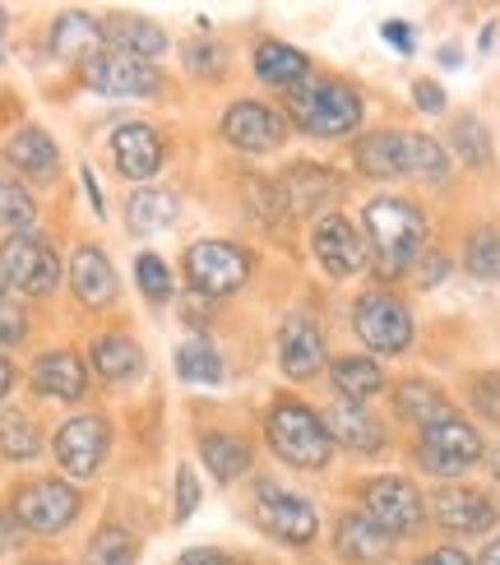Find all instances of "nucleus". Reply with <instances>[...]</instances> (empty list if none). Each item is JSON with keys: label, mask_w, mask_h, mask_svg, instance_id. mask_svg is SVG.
<instances>
[{"label": "nucleus", "mask_w": 500, "mask_h": 565, "mask_svg": "<svg viewBox=\"0 0 500 565\" xmlns=\"http://www.w3.org/2000/svg\"><path fill=\"white\" fill-rule=\"evenodd\" d=\"M6 288H10V282H6V274H0V301H6Z\"/></svg>", "instance_id": "obj_56"}, {"label": "nucleus", "mask_w": 500, "mask_h": 565, "mask_svg": "<svg viewBox=\"0 0 500 565\" xmlns=\"http://www.w3.org/2000/svg\"><path fill=\"white\" fill-rule=\"evenodd\" d=\"M292 121L316 139H339L362 126V98L339 79H306L288 93Z\"/></svg>", "instance_id": "obj_4"}, {"label": "nucleus", "mask_w": 500, "mask_h": 565, "mask_svg": "<svg viewBox=\"0 0 500 565\" xmlns=\"http://www.w3.org/2000/svg\"><path fill=\"white\" fill-rule=\"evenodd\" d=\"M413 98H417V107H422L426 116H440V111H445V88H440L436 79H417V84H413Z\"/></svg>", "instance_id": "obj_43"}, {"label": "nucleus", "mask_w": 500, "mask_h": 565, "mask_svg": "<svg viewBox=\"0 0 500 565\" xmlns=\"http://www.w3.org/2000/svg\"><path fill=\"white\" fill-rule=\"evenodd\" d=\"M10 390H14V366H10L6 352H0V398H6Z\"/></svg>", "instance_id": "obj_51"}, {"label": "nucleus", "mask_w": 500, "mask_h": 565, "mask_svg": "<svg viewBox=\"0 0 500 565\" xmlns=\"http://www.w3.org/2000/svg\"><path fill=\"white\" fill-rule=\"evenodd\" d=\"M177 565H236V561L227 552H219V547H190V552L177 556Z\"/></svg>", "instance_id": "obj_44"}, {"label": "nucleus", "mask_w": 500, "mask_h": 565, "mask_svg": "<svg viewBox=\"0 0 500 565\" xmlns=\"http://www.w3.org/2000/svg\"><path fill=\"white\" fill-rule=\"evenodd\" d=\"M177 214H181L177 195L172 191H153V185H145V191H135L126 200V223H130L135 237H153V232H167V227L177 223Z\"/></svg>", "instance_id": "obj_28"}, {"label": "nucleus", "mask_w": 500, "mask_h": 565, "mask_svg": "<svg viewBox=\"0 0 500 565\" xmlns=\"http://www.w3.org/2000/svg\"><path fill=\"white\" fill-rule=\"evenodd\" d=\"M111 158H116V172L130 177V181H153L162 168V139L153 126L145 121H130L111 135Z\"/></svg>", "instance_id": "obj_19"}, {"label": "nucleus", "mask_w": 500, "mask_h": 565, "mask_svg": "<svg viewBox=\"0 0 500 565\" xmlns=\"http://www.w3.org/2000/svg\"><path fill=\"white\" fill-rule=\"evenodd\" d=\"M0 33H6V14H0Z\"/></svg>", "instance_id": "obj_57"}, {"label": "nucleus", "mask_w": 500, "mask_h": 565, "mask_svg": "<svg viewBox=\"0 0 500 565\" xmlns=\"http://www.w3.org/2000/svg\"><path fill=\"white\" fill-rule=\"evenodd\" d=\"M380 33H385V42H390V46H398L403 56H413V29H408V23L390 19V23H385V29H380Z\"/></svg>", "instance_id": "obj_45"}, {"label": "nucleus", "mask_w": 500, "mask_h": 565, "mask_svg": "<svg viewBox=\"0 0 500 565\" xmlns=\"http://www.w3.org/2000/svg\"><path fill=\"white\" fill-rule=\"evenodd\" d=\"M394 404H398L403 417H413L417 427H432V422H440V417L455 413V408H449V398H445L436 385H426V381H403V385L394 390Z\"/></svg>", "instance_id": "obj_32"}, {"label": "nucleus", "mask_w": 500, "mask_h": 565, "mask_svg": "<svg viewBox=\"0 0 500 565\" xmlns=\"http://www.w3.org/2000/svg\"><path fill=\"white\" fill-rule=\"evenodd\" d=\"M464 269L478 282H500V227H478L464 246Z\"/></svg>", "instance_id": "obj_35"}, {"label": "nucleus", "mask_w": 500, "mask_h": 565, "mask_svg": "<svg viewBox=\"0 0 500 565\" xmlns=\"http://www.w3.org/2000/svg\"><path fill=\"white\" fill-rule=\"evenodd\" d=\"M135 278H139V288H145L153 301H162L167 292H172V274H167V265L158 260V255H139V260H135Z\"/></svg>", "instance_id": "obj_40"}, {"label": "nucleus", "mask_w": 500, "mask_h": 565, "mask_svg": "<svg viewBox=\"0 0 500 565\" xmlns=\"http://www.w3.org/2000/svg\"><path fill=\"white\" fill-rule=\"evenodd\" d=\"M366 223V242L375 255V274L380 278H398L403 269H413L426 250V218L413 200L398 195H380L362 209Z\"/></svg>", "instance_id": "obj_1"}, {"label": "nucleus", "mask_w": 500, "mask_h": 565, "mask_svg": "<svg viewBox=\"0 0 500 565\" xmlns=\"http://www.w3.org/2000/svg\"><path fill=\"white\" fill-rule=\"evenodd\" d=\"M0 450H6L14 463L33 459L42 450V436H38L29 413H0Z\"/></svg>", "instance_id": "obj_36"}, {"label": "nucleus", "mask_w": 500, "mask_h": 565, "mask_svg": "<svg viewBox=\"0 0 500 565\" xmlns=\"http://www.w3.org/2000/svg\"><path fill=\"white\" fill-rule=\"evenodd\" d=\"M274 185H278L283 209H292V214H316V209H329V200L343 195V181L329 168H316V162H297Z\"/></svg>", "instance_id": "obj_18"}, {"label": "nucleus", "mask_w": 500, "mask_h": 565, "mask_svg": "<svg viewBox=\"0 0 500 565\" xmlns=\"http://www.w3.org/2000/svg\"><path fill=\"white\" fill-rule=\"evenodd\" d=\"M265 431H269L274 455L288 468H301V473H320V468H329L333 440L325 431V417L311 413L306 404H297V398H283V404H274Z\"/></svg>", "instance_id": "obj_3"}, {"label": "nucleus", "mask_w": 500, "mask_h": 565, "mask_svg": "<svg viewBox=\"0 0 500 565\" xmlns=\"http://www.w3.org/2000/svg\"><path fill=\"white\" fill-rule=\"evenodd\" d=\"M103 23L98 19H88L84 10H65V14H56V23H52V52L61 56V61H70V65H88L93 56H103Z\"/></svg>", "instance_id": "obj_23"}, {"label": "nucleus", "mask_w": 500, "mask_h": 565, "mask_svg": "<svg viewBox=\"0 0 500 565\" xmlns=\"http://www.w3.org/2000/svg\"><path fill=\"white\" fill-rule=\"evenodd\" d=\"M177 375L190 385H219L223 381V358L209 339H185L177 348Z\"/></svg>", "instance_id": "obj_33"}, {"label": "nucleus", "mask_w": 500, "mask_h": 565, "mask_svg": "<svg viewBox=\"0 0 500 565\" xmlns=\"http://www.w3.org/2000/svg\"><path fill=\"white\" fill-rule=\"evenodd\" d=\"M325 334L311 316H288L278 324V366L283 375H292V381H311V375L325 371Z\"/></svg>", "instance_id": "obj_15"}, {"label": "nucleus", "mask_w": 500, "mask_h": 565, "mask_svg": "<svg viewBox=\"0 0 500 565\" xmlns=\"http://www.w3.org/2000/svg\"><path fill=\"white\" fill-rule=\"evenodd\" d=\"M255 524L269 537H278V543H288V547H306L320 533L316 505L306 497H292V491L274 487V482L255 487Z\"/></svg>", "instance_id": "obj_10"}, {"label": "nucleus", "mask_w": 500, "mask_h": 565, "mask_svg": "<svg viewBox=\"0 0 500 565\" xmlns=\"http://www.w3.org/2000/svg\"><path fill=\"white\" fill-rule=\"evenodd\" d=\"M14 537H19L14 514H6V510H0V552H10V547H14Z\"/></svg>", "instance_id": "obj_49"}, {"label": "nucleus", "mask_w": 500, "mask_h": 565, "mask_svg": "<svg viewBox=\"0 0 500 565\" xmlns=\"http://www.w3.org/2000/svg\"><path fill=\"white\" fill-rule=\"evenodd\" d=\"M478 459H482V436L455 413L432 422V427H422V436H417V463L436 478H455Z\"/></svg>", "instance_id": "obj_5"}, {"label": "nucleus", "mask_w": 500, "mask_h": 565, "mask_svg": "<svg viewBox=\"0 0 500 565\" xmlns=\"http://www.w3.org/2000/svg\"><path fill=\"white\" fill-rule=\"evenodd\" d=\"M79 79L98 98H153L162 88V70L153 61H139L126 52H103L79 70Z\"/></svg>", "instance_id": "obj_7"}, {"label": "nucleus", "mask_w": 500, "mask_h": 565, "mask_svg": "<svg viewBox=\"0 0 500 565\" xmlns=\"http://www.w3.org/2000/svg\"><path fill=\"white\" fill-rule=\"evenodd\" d=\"M111 450V427L98 413H79L56 427V463L70 478H93Z\"/></svg>", "instance_id": "obj_12"}, {"label": "nucleus", "mask_w": 500, "mask_h": 565, "mask_svg": "<svg viewBox=\"0 0 500 565\" xmlns=\"http://www.w3.org/2000/svg\"><path fill=\"white\" fill-rule=\"evenodd\" d=\"M70 288H75V297L84 306H93V311H103V306L116 301V292H121V282H116V269L111 260L98 250V246H75V255H70Z\"/></svg>", "instance_id": "obj_20"}, {"label": "nucleus", "mask_w": 500, "mask_h": 565, "mask_svg": "<svg viewBox=\"0 0 500 565\" xmlns=\"http://www.w3.org/2000/svg\"><path fill=\"white\" fill-rule=\"evenodd\" d=\"M79 172H84V191H88V200H93V214H103V191H98V181H93L88 168H79Z\"/></svg>", "instance_id": "obj_50"}, {"label": "nucleus", "mask_w": 500, "mask_h": 565, "mask_svg": "<svg viewBox=\"0 0 500 565\" xmlns=\"http://www.w3.org/2000/svg\"><path fill=\"white\" fill-rule=\"evenodd\" d=\"M352 329L371 352H403L413 343V316L408 306L390 292H362L352 306Z\"/></svg>", "instance_id": "obj_11"}, {"label": "nucleus", "mask_w": 500, "mask_h": 565, "mask_svg": "<svg viewBox=\"0 0 500 565\" xmlns=\"http://www.w3.org/2000/svg\"><path fill=\"white\" fill-rule=\"evenodd\" d=\"M223 139L242 153H274L288 139V126L265 103H232L223 116Z\"/></svg>", "instance_id": "obj_14"}, {"label": "nucleus", "mask_w": 500, "mask_h": 565, "mask_svg": "<svg viewBox=\"0 0 500 565\" xmlns=\"http://www.w3.org/2000/svg\"><path fill=\"white\" fill-rule=\"evenodd\" d=\"M491 473H496V482H500V450H496V459H491Z\"/></svg>", "instance_id": "obj_55"}, {"label": "nucleus", "mask_w": 500, "mask_h": 565, "mask_svg": "<svg viewBox=\"0 0 500 565\" xmlns=\"http://www.w3.org/2000/svg\"><path fill=\"white\" fill-rule=\"evenodd\" d=\"M311 250H316V260L325 265V274L333 278H348L366 265V242L357 237V227L343 218V214H325L311 232Z\"/></svg>", "instance_id": "obj_16"}, {"label": "nucleus", "mask_w": 500, "mask_h": 565, "mask_svg": "<svg viewBox=\"0 0 500 565\" xmlns=\"http://www.w3.org/2000/svg\"><path fill=\"white\" fill-rule=\"evenodd\" d=\"M185 278L200 297H232L251 278V255L236 242H195L185 250Z\"/></svg>", "instance_id": "obj_9"}, {"label": "nucleus", "mask_w": 500, "mask_h": 565, "mask_svg": "<svg viewBox=\"0 0 500 565\" xmlns=\"http://www.w3.org/2000/svg\"><path fill=\"white\" fill-rule=\"evenodd\" d=\"M445 269H449L445 255H426V265H422V288H436V282L445 278Z\"/></svg>", "instance_id": "obj_48"}, {"label": "nucleus", "mask_w": 500, "mask_h": 565, "mask_svg": "<svg viewBox=\"0 0 500 565\" xmlns=\"http://www.w3.org/2000/svg\"><path fill=\"white\" fill-rule=\"evenodd\" d=\"M200 478H195V468H177V505H172V520L177 524H185L190 514L200 510Z\"/></svg>", "instance_id": "obj_41"}, {"label": "nucleus", "mask_w": 500, "mask_h": 565, "mask_svg": "<svg viewBox=\"0 0 500 565\" xmlns=\"http://www.w3.org/2000/svg\"><path fill=\"white\" fill-rule=\"evenodd\" d=\"M455 149L472 162V168H487L491 162V139H487V126L478 116H459L455 121Z\"/></svg>", "instance_id": "obj_37"}, {"label": "nucleus", "mask_w": 500, "mask_h": 565, "mask_svg": "<svg viewBox=\"0 0 500 565\" xmlns=\"http://www.w3.org/2000/svg\"><path fill=\"white\" fill-rule=\"evenodd\" d=\"M357 168L366 177H417V181H445L449 153L432 135L417 130H380L357 145Z\"/></svg>", "instance_id": "obj_2"}, {"label": "nucleus", "mask_w": 500, "mask_h": 565, "mask_svg": "<svg viewBox=\"0 0 500 565\" xmlns=\"http://www.w3.org/2000/svg\"><path fill=\"white\" fill-rule=\"evenodd\" d=\"M103 38L111 42V52H126L139 61H158L167 52V33L153 19H139V14H111L103 23Z\"/></svg>", "instance_id": "obj_25"}, {"label": "nucleus", "mask_w": 500, "mask_h": 565, "mask_svg": "<svg viewBox=\"0 0 500 565\" xmlns=\"http://www.w3.org/2000/svg\"><path fill=\"white\" fill-rule=\"evenodd\" d=\"M6 158L14 162L19 172H29V177H56V145H52V135H46L42 126H23L6 139Z\"/></svg>", "instance_id": "obj_27"}, {"label": "nucleus", "mask_w": 500, "mask_h": 565, "mask_svg": "<svg viewBox=\"0 0 500 565\" xmlns=\"http://www.w3.org/2000/svg\"><path fill=\"white\" fill-rule=\"evenodd\" d=\"M325 431H329V440L348 445L357 455H375V450H385V440H390L385 422L366 413V404H333L325 413Z\"/></svg>", "instance_id": "obj_21"}, {"label": "nucleus", "mask_w": 500, "mask_h": 565, "mask_svg": "<svg viewBox=\"0 0 500 565\" xmlns=\"http://www.w3.org/2000/svg\"><path fill=\"white\" fill-rule=\"evenodd\" d=\"M14 524H23L29 533H61L75 524V514H79V491L70 487L65 478H38V482H23L14 491Z\"/></svg>", "instance_id": "obj_6"}, {"label": "nucleus", "mask_w": 500, "mask_h": 565, "mask_svg": "<svg viewBox=\"0 0 500 565\" xmlns=\"http://www.w3.org/2000/svg\"><path fill=\"white\" fill-rule=\"evenodd\" d=\"M0 274H6L10 288L29 292V297H46L61 282V260L52 242H42L38 232H14V237L0 246Z\"/></svg>", "instance_id": "obj_8"}, {"label": "nucleus", "mask_w": 500, "mask_h": 565, "mask_svg": "<svg viewBox=\"0 0 500 565\" xmlns=\"http://www.w3.org/2000/svg\"><path fill=\"white\" fill-rule=\"evenodd\" d=\"M185 316H190L185 324H195V329H204V324H209V316H204V306H200V301H185Z\"/></svg>", "instance_id": "obj_52"}, {"label": "nucleus", "mask_w": 500, "mask_h": 565, "mask_svg": "<svg viewBox=\"0 0 500 565\" xmlns=\"http://www.w3.org/2000/svg\"><path fill=\"white\" fill-rule=\"evenodd\" d=\"M482 565H500V537H496V543H487V552H482Z\"/></svg>", "instance_id": "obj_53"}, {"label": "nucleus", "mask_w": 500, "mask_h": 565, "mask_svg": "<svg viewBox=\"0 0 500 565\" xmlns=\"http://www.w3.org/2000/svg\"><path fill=\"white\" fill-rule=\"evenodd\" d=\"M93 358V371L103 375V381H130V375H139V366H145V352H139V343L130 334H98L88 348Z\"/></svg>", "instance_id": "obj_29"}, {"label": "nucleus", "mask_w": 500, "mask_h": 565, "mask_svg": "<svg viewBox=\"0 0 500 565\" xmlns=\"http://www.w3.org/2000/svg\"><path fill=\"white\" fill-rule=\"evenodd\" d=\"M33 218H38L33 195L23 191L19 181H14V185H0V223H10L14 232H29V227H33Z\"/></svg>", "instance_id": "obj_38"}, {"label": "nucleus", "mask_w": 500, "mask_h": 565, "mask_svg": "<svg viewBox=\"0 0 500 565\" xmlns=\"http://www.w3.org/2000/svg\"><path fill=\"white\" fill-rule=\"evenodd\" d=\"M417 565H472V561L459 547H436V552H426Z\"/></svg>", "instance_id": "obj_46"}, {"label": "nucleus", "mask_w": 500, "mask_h": 565, "mask_svg": "<svg viewBox=\"0 0 500 565\" xmlns=\"http://www.w3.org/2000/svg\"><path fill=\"white\" fill-rule=\"evenodd\" d=\"M23 334H29V316H23L19 306L0 301V343H19Z\"/></svg>", "instance_id": "obj_42"}, {"label": "nucleus", "mask_w": 500, "mask_h": 565, "mask_svg": "<svg viewBox=\"0 0 500 565\" xmlns=\"http://www.w3.org/2000/svg\"><path fill=\"white\" fill-rule=\"evenodd\" d=\"M362 505L390 537L413 533L426 520V501H422V491L408 478H375V482H366L362 487Z\"/></svg>", "instance_id": "obj_13"}, {"label": "nucleus", "mask_w": 500, "mask_h": 565, "mask_svg": "<svg viewBox=\"0 0 500 565\" xmlns=\"http://www.w3.org/2000/svg\"><path fill=\"white\" fill-rule=\"evenodd\" d=\"M135 556H139V543L121 524H103L84 547V565H135Z\"/></svg>", "instance_id": "obj_34"}, {"label": "nucleus", "mask_w": 500, "mask_h": 565, "mask_svg": "<svg viewBox=\"0 0 500 565\" xmlns=\"http://www.w3.org/2000/svg\"><path fill=\"white\" fill-rule=\"evenodd\" d=\"M306 70H311V61L288 42H259L255 46V75L265 84H274V88L292 93L297 84H306Z\"/></svg>", "instance_id": "obj_30"}, {"label": "nucleus", "mask_w": 500, "mask_h": 565, "mask_svg": "<svg viewBox=\"0 0 500 565\" xmlns=\"http://www.w3.org/2000/svg\"><path fill=\"white\" fill-rule=\"evenodd\" d=\"M436 524L449 533H487L496 524V501L478 487H440L432 501Z\"/></svg>", "instance_id": "obj_17"}, {"label": "nucleus", "mask_w": 500, "mask_h": 565, "mask_svg": "<svg viewBox=\"0 0 500 565\" xmlns=\"http://www.w3.org/2000/svg\"><path fill=\"white\" fill-rule=\"evenodd\" d=\"M329 381L343 394V404H366V398L380 394V385H385V371H380L371 358H333Z\"/></svg>", "instance_id": "obj_31"}, {"label": "nucleus", "mask_w": 500, "mask_h": 565, "mask_svg": "<svg viewBox=\"0 0 500 565\" xmlns=\"http://www.w3.org/2000/svg\"><path fill=\"white\" fill-rule=\"evenodd\" d=\"M200 459L213 473V482L227 487L251 468V445L242 436H232V431H204L200 436Z\"/></svg>", "instance_id": "obj_26"}, {"label": "nucleus", "mask_w": 500, "mask_h": 565, "mask_svg": "<svg viewBox=\"0 0 500 565\" xmlns=\"http://www.w3.org/2000/svg\"><path fill=\"white\" fill-rule=\"evenodd\" d=\"M440 65L455 70V65H459V46H445V52H440Z\"/></svg>", "instance_id": "obj_54"}, {"label": "nucleus", "mask_w": 500, "mask_h": 565, "mask_svg": "<svg viewBox=\"0 0 500 565\" xmlns=\"http://www.w3.org/2000/svg\"><path fill=\"white\" fill-rule=\"evenodd\" d=\"M333 547H339V556L352 565H375L394 552V537L380 529L366 510H352L339 520V529H333Z\"/></svg>", "instance_id": "obj_22"}, {"label": "nucleus", "mask_w": 500, "mask_h": 565, "mask_svg": "<svg viewBox=\"0 0 500 565\" xmlns=\"http://www.w3.org/2000/svg\"><path fill=\"white\" fill-rule=\"evenodd\" d=\"M185 52L190 56H195V61H190V70H200V75H209V70H219V46H213V52H209V46H185Z\"/></svg>", "instance_id": "obj_47"}, {"label": "nucleus", "mask_w": 500, "mask_h": 565, "mask_svg": "<svg viewBox=\"0 0 500 565\" xmlns=\"http://www.w3.org/2000/svg\"><path fill=\"white\" fill-rule=\"evenodd\" d=\"M468 398H472V408H478V413H487L491 422H500V371L472 375V381H468Z\"/></svg>", "instance_id": "obj_39"}, {"label": "nucleus", "mask_w": 500, "mask_h": 565, "mask_svg": "<svg viewBox=\"0 0 500 565\" xmlns=\"http://www.w3.org/2000/svg\"><path fill=\"white\" fill-rule=\"evenodd\" d=\"M33 390L46 394V398H84L88 371L70 348H52L33 362Z\"/></svg>", "instance_id": "obj_24"}]
</instances>
